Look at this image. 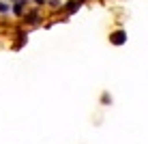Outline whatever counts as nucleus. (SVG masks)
<instances>
[{
	"instance_id": "obj_6",
	"label": "nucleus",
	"mask_w": 148,
	"mask_h": 144,
	"mask_svg": "<svg viewBox=\"0 0 148 144\" xmlns=\"http://www.w3.org/2000/svg\"><path fill=\"white\" fill-rule=\"evenodd\" d=\"M45 7H47L49 11H58L60 13V9H62V0H47Z\"/></svg>"
},
{
	"instance_id": "obj_2",
	"label": "nucleus",
	"mask_w": 148,
	"mask_h": 144,
	"mask_svg": "<svg viewBox=\"0 0 148 144\" xmlns=\"http://www.w3.org/2000/svg\"><path fill=\"white\" fill-rule=\"evenodd\" d=\"M79 9H82V2H79V0H67V2H62V9H60L62 17H60L58 22H67V19L73 17V15L77 13Z\"/></svg>"
},
{
	"instance_id": "obj_1",
	"label": "nucleus",
	"mask_w": 148,
	"mask_h": 144,
	"mask_svg": "<svg viewBox=\"0 0 148 144\" xmlns=\"http://www.w3.org/2000/svg\"><path fill=\"white\" fill-rule=\"evenodd\" d=\"M22 22H24V26H28V28H37V26H41V22H43V13H41V9H37V7L28 9V11L24 13Z\"/></svg>"
},
{
	"instance_id": "obj_3",
	"label": "nucleus",
	"mask_w": 148,
	"mask_h": 144,
	"mask_svg": "<svg viewBox=\"0 0 148 144\" xmlns=\"http://www.w3.org/2000/svg\"><path fill=\"white\" fill-rule=\"evenodd\" d=\"M108 39H110V43L114 45V48H120V45H125L127 43V30L125 28H116V30H112V32L108 34Z\"/></svg>"
},
{
	"instance_id": "obj_7",
	"label": "nucleus",
	"mask_w": 148,
	"mask_h": 144,
	"mask_svg": "<svg viewBox=\"0 0 148 144\" xmlns=\"http://www.w3.org/2000/svg\"><path fill=\"white\" fill-rule=\"evenodd\" d=\"M101 105H112V95H110L108 90L101 92Z\"/></svg>"
},
{
	"instance_id": "obj_5",
	"label": "nucleus",
	"mask_w": 148,
	"mask_h": 144,
	"mask_svg": "<svg viewBox=\"0 0 148 144\" xmlns=\"http://www.w3.org/2000/svg\"><path fill=\"white\" fill-rule=\"evenodd\" d=\"M0 15H2V17H9V15H11V2L0 0Z\"/></svg>"
},
{
	"instance_id": "obj_9",
	"label": "nucleus",
	"mask_w": 148,
	"mask_h": 144,
	"mask_svg": "<svg viewBox=\"0 0 148 144\" xmlns=\"http://www.w3.org/2000/svg\"><path fill=\"white\" fill-rule=\"evenodd\" d=\"M79 2H82V4H86V2H88V0H79Z\"/></svg>"
},
{
	"instance_id": "obj_4",
	"label": "nucleus",
	"mask_w": 148,
	"mask_h": 144,
	"mask_svg": "<svg viewBox=\"0 0 148 144\" xmlns=\"http://www.w3.org/2000/svg\"><path fill=\"white\" fill-rule=\"evenodd\" d=\"M26 11H28V4L22 2V0H17V2L11 4V15H13V17H17V19H22Z\"/></svg>"
},
{
	"instance_id": "obj_8",
	"label": "nucleus",
	"mask_w": 148,
	"mask_h": 144,
	"mask_svg": "<svg viewBox=\"0 0 148 144\" xmlns=\"http://www.w3.org/2000/svg\"><path fill=\"white\" fill-rule=\"evenodd\" d=\"M45 2H47V0H28V4H32V7H37V9H43Z\"/></svg>"
}]
</instances>
